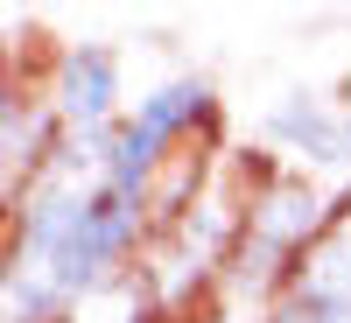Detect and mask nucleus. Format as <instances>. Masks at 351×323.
I'll return each instance as SVG.
<instances>
[{
  "label": "nucleus",
  "mask_w": 351,
  "mask_h": 323,
  "mask_svg": "<svg viewBox=\"0 0 351 323\" xmlns=\"http://www.w3.org/2000/svg\"><path fill=\"white\" fill-rule=\"evenodd\" d=\"M64 323H169V316L155 302V288L141 281V267H134V274H120L112 288H99L92 302H77Z\"/></svg>",
  "instance_id": "nucleus-4"
},
{
  "label": "nucleus",
  "mask_w": 351,
  "mask_h": 323,
  "mask_svg": "<svg viewBox=\"0 0 351 323\" xmlns=\"http://www.w3.org/2000/svg\"><path fill=\"white\" fill-rule=\"evenodd\" d=\"M274 141L295 148V155H309V162H351V112L324 106L316 92H295L274 112Z\"/></svg>",
  "instance_id": "nucleus-3"
},
{
  "label": "nucleus",
  "mask_w": 351,
  "mask_h": 323,
  "mask_svg": "<svg viewBox=\"0 0 351 323\" xmlns=\"http://www.w3.org/2000/svg\"><path fill=\"white\" fill-rule=\"evenodd\" d=\"M36 84H43L49 120L71 148H106L127 127V77L106 43H64L49 56V77H36Z\"/></svg>",
  "instance_id": "nucleus-2"
},
{
  "label": "nucleus",
  "mask_w": 351,
  "mask_h": 323,
  "mask_svg": "<svg viewBox=\"0 0 351 323\" xmlns=\"http://www.w3.org/2000/svg\"><path fill=\"white\" fill-rule=\"evenodd\" d=\"M337 204L295 169H274L260 162L253 169V190H246V218H239V239H232L225 260V281H218V302L204 323H260L288 288H295L309 246L324 239Z\"/></svg>",
  "instance_id": "nucleus-1"
}]
</instances>
